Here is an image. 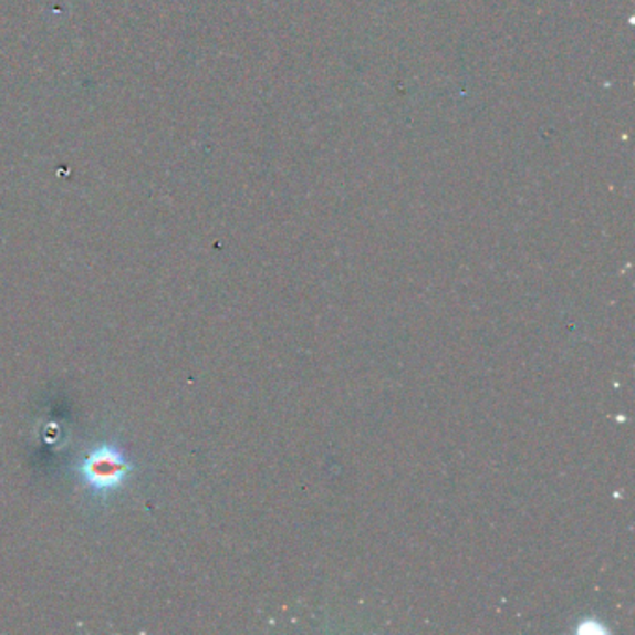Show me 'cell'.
I'll use <instances>...</instances> for the list:
<instances>
[{
	"instance_id": "obj_1",
	"label": "cell",
	"mask_w": 635,
	"mask_h": 635,
	"mask_svg": "<svg viewBox=\"0 0 635 635\" xmlns=\"http://www.w3.org/2000/svg\"><path fill=\"white\" fill-rule=\"evenodd\" d=\"M127 473H129V465L112 447H101L84 460V479L89 482V487L101 492L118 489Z\"/></svg>"
}]
</instances>
